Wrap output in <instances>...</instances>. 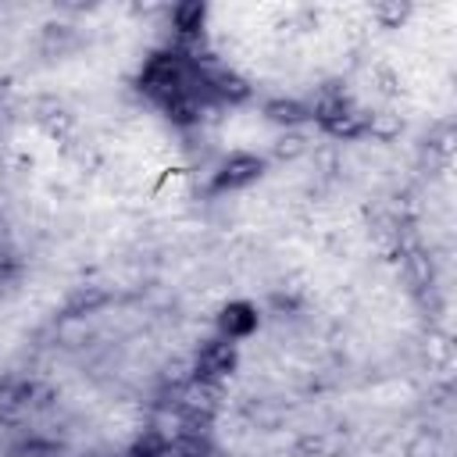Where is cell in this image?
<instances>
[{"label":"cell","mask_w":457,"mask_h":457,"mask_svg":"<svg viewBox=\"0 0 457 457\" xmlns=\"http://www.w3.org/2000/svg\"><path fill=\"white\" fill-rule=\"evenodd\" d=\"M189 71L193 64H186L171 46L168 50H157L143 61V71H139V89L146 96H154L157 104H168L171 96L186 93V82H189Z\"/></svg>","instance_id":"obj_1"},{"label":"cell","mask_w":457,"mask_h":457,"mask_svg":"<svg viewBox=\"0 0 457 457\" xmlns=\"http://www.w3.org/2000/svg\"><path fill=\"white\" fill-rule=\"evenodd\" d=\"M189 364H193V378H207V382H221V386H225V378H228V375L236 371V364H239V350H236L232 339L211 336V339H204V343L193 350Z\"/></svg>","instance_id":"obj_2"},{"label":"cell","mask_w":457,"mask_h":457,"mask_svg":"<svg viewBox=\"0 0 457 457\" xmlns=\"http://www.w3.org/2000/svg\"><path fill=\"white\" fill-rule=\"evenodd\" d=\"M261 175H264V161L257 154H250V150H236L218 164V171L211 179V189L214 193H236V189L253 186Z\"/></svg>","instance_id":"obj_3"},{"label":"cell","mask_w":457,"mask_h":457,"mask_svg":"<svg viewBox=\"0 0 457 457\" xmlns=\"http://www.w3.org/2000/svg\"><path fill=\"white\" fill-rule=\"evenodd\" d=\"M257 325H261V311H257L250 300H228V303H221L218 314H214L218 336H221V339H232V343L250 339V336L257 332Z\"/></svg>","instance_id":"obj_4"},{"label":"cell","mask_w":457,"mask_h":457,"mask_svg":"<svg viewBox=\"0 0 457 457\" xmlns=\"http://www.w3.org/2000/svg\"><path fill=\"white\" fill-rule=\"evenodd\" d=\"M204 79H207V96L218 104H228V107L250 100V93H253L250 82L232 68H204Z\"/></svg>","instance_id":"obj_5"},{"label":"cell","mask_w":457,"mask_h":457,"mask_svg":"<svg viewBox=\"0 0 457 457\" xmlns=\"http://www.w3.org/2000/svg\"><path fill=\"white\" fill-rule=\"evenodd\" d=\"M29 393H32V382L4 378V386H0V425H18L32 411L29 407Z\"/></svg>","instance_id":"obj_6"},{"label":"cell","mask_w":457,"mask_h":457,"mask_svg":"<svg viewBox=\"0 0 457 457\" xmlns=\"http://www.w3.org/2000/svg\"><path fill=\"white\" fill-rule=\"evenodd\" d=\"M168 18H171L175 39H196V36H204V25H207V4H200V0L175 4Z\"/></svg>","instance_id":"obj_7"},{"label":"cell","mask_w":457,"mask_h":457,"mask_svg":"<svg viewBox=\"0 0 457 457\" xmlns=\"http://www.w3.org/2000/svg\"><path fill=\"white\" fill-rule=\"evenodd\" d=\"M111 303V289L104 286H75L71 296L64 300V318H89Z\"/></svg>","instance_id":"obj_8"},{"label":"cell","mask_w":457,"mask_h":457,"mask_svg":"<svg viewBox=\"0 0 457 457\" xmlns=\"http://www.w3.org/2000/svg\"><path fill=\"white\" fill-rule=\"evenodd\" d=\"M264 118H268L271 125H278V129H296V125H303V121L311 118V111H307V104H303V100L275 96V100H268V104H264Z\"/></svg>","instance_id":"obj_9"},{"label":"cell","mask_w":457,"mask_h":457,"mask_svg":"<svg viewBox=\"0 0 457 457\" xmlns=\"http://www.w3.org/2000/svg\"><path fill=\"white\" fill-rule=\"evenodd\" d=\"M403 132V118L396 111H368L364 114V136L378 139V143H393Z\"/></svg>","instance_id":"obj_10"},{"label":"cell","mask_w":457,"mask_h":457,"mask_svg":"<svg viewBox=\"0 0 457 457\" xmlns=\"http://www.w3.org/2000/svg\"><path fill=\"white\" fill-rule=\"evenodd\" d=\"M168 457H214V443L207 432H186L168 443Z\"/></svg>","instance_id":"obj_11"},{"label":"cell","mask_w":457,"mask_h":457,"mask_svg":"<svg viewBox=\"0 0 457 457\" xmlns=\"http://www.w3.org/2000/svg\"><path fill=\"white\" fill-rule=\"evenodd\" d=\"M129 457H168V439L157 428H143L132 443H129Z\"/></svg>","instance_id":"obj_12"},{"label":"cell","mask_w":457,"mask_h":457,"mask_svg":"<svg viewBox=\"0 0 457 457\" xmlns=\"http://www.w3.org/2000/svg\"><path fill=\"white\" fill-rule=\"evenodd\" d=\"M371 14H375V21H378L382 29H400V25L407 21V14H411V4L386 0V4H375V7H371Z\"/></svg>","instance_id":"obj_13"},{"label":"cell","mask_w":457,"mask_h":457,"mask_svg":"<svg viewBox=\"0 0 457 457\" xmlns=\"http://www.w3.org/2000/svg\"><path fill=\"white\" fill-rule=\"evenodd\" d=\"M303 154H307V139L296 136V132H286V136L275 139V146H271V157H275V161H296V157H303Z\"/></svg>","instance_id":"obj_14"},{"label":"cell","mask_w":457,"mask_h":457,"mask_svg":"<svg viewBox=\"0 0 457 457\" xmlns=\"http://www.w3.org/2000/svg\"><path fill=\"white\" fill-rule=\"evenodd\" d=\"M407 457H436V439L428 432L414 436V443L407 446Z\"/></svg>","instance_id":"obj_15"},{"label":"cell","mask_w":457,"mask_h":457,"mask_svg":"<svg viewBox=\"0 0 457 457\" xmlns=\"http://www.w3.org/2000/svg\"><path fill=\"white\" fill-rule=\"evenodd\" d=\"M14 275V257L7 250H0V282H7Z\"/></svg>","instance_id":"obj_16"},{"label":"cell","mask_w":457,"mask_h":457,"mask_svg":"<svg viewBox=\"0 0 457 457\" xmlns=\"http://www.w3.org/2000/svg\"><path fill=\"white\" fill-rule=\"evenodd\" d=\"M0 386H4V378H0Z\"/></svg>","instance_id":"obj_17"}]
</instances>
